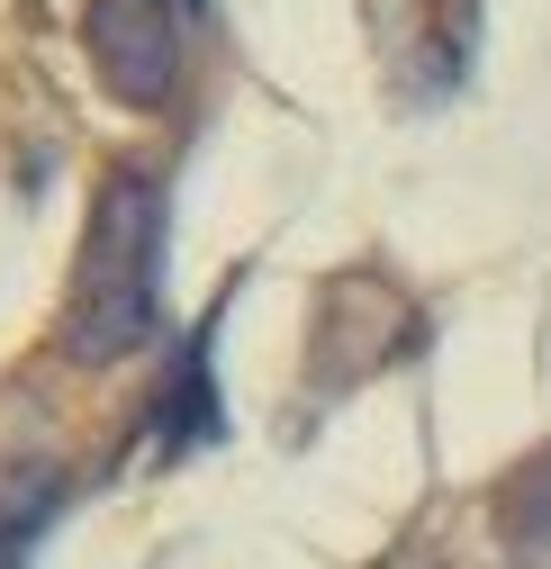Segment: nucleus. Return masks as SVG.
Segmentation results:
<instances>
[{"instance_id":"3","label":"nucleus","mask_w":551,"mask_h":569,"mask_svg":"<svg viewBox=\"0 0 551 569\" xmlns=\"http://www.w3.org/2000/svg\"><path fill=\"white\" fill-rule=\"evenodd\" d=\"M515 533H551V461H533L524 479H515Z\"/></svg>"},{"instance_id":"2","label":"nucleus","mask_w":551,"mask_h":569,"mask_svg":"<svg viewBox=\"0 0 551 569\" xmlns=\"http://www.w3.org/2000/svg\"><path fill=\"white\" fill-rule=\"evenodd\" d=\"M91 63L127 109H163L181 82V0H91Z\"/></svg>"},{"instance_id":"1","label":"nucleus","mask_w":551,"mask_h":569,"mask_svg":"<svg viewBox=\"0 0 551 569\" xmlns=\"http://www.w3.org/2000/svg\"><path fill=\"white\" fill-rule=\"evenodd\" d=\"M154 308H163V190H154V172H118L82 236L63 343L82 362H118V352L154 335Z\"/></svg>"}]
</instances>
